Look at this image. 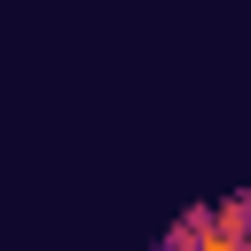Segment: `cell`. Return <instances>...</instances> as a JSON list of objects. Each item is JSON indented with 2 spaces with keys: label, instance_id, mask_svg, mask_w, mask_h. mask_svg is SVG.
Instances as JSON below:
<instances>
[{
  "label": "cell",
  "instance_id": "6da1fadb",
  "mask_svg": "<svg viewBox=\"0 0 251 251\" xmlns=\"http://www.w3.org/2000/svg\"><path fill=\"white\" fill-rule=\"evenodd\" d=\"M204 227H212V204H188V212L173 220V235H165V251H188V243H196Z\"/></svg>",
  "mask_w": 251,
  "mask_h": 251
},
{
  "label": "cell",
  "instance_id": "3957f363",
  "mask_svg": "<svg viewBox=\"0 0 251 251\" xmlns=\"http://www.w3.org/2000/svg\"><path fill=\"white\" fill-rule=\"evenodd\" d=\"M243 243H251V212H243Z\"/></svg>",
  "mask_w": 251,
  "mask_h": 251
},
{
  "label": "cell",
  "instance_id": "7a4b0ae2",
  "mask_svg": "<svg viewBox=\"0 0 251 251\" xmlns=\"http://www.w3.org/2000/svg\"><path fill=\"white\" fill-rule=\"evenodd\" d=\"M188 251H251V243H243V227H227V220H212V227H204V235H196Z\"/></svg>",
  "mask_w": 251,
  "mask_h": 251
}]
</instances>
